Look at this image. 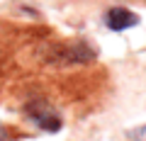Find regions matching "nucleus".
Here are the masks:
<instances>
[{
	"label": "nucleus",
	"mask_w": 146,
	"mask_h": 141,
	"mask_svg": "<svg viewBox=\"0 0 146 141\" xmlns=\"http://www.w3.org/2000/svg\"><path fill=\"white\" fill-rule=\"evenodd\" d=\"M129 141H146V126H136L129 131Z\"/></svg>",
	"instance_id": "7ed1b4c3"
},
{
	"label": "nucleus",
	"mask_w": 146,
	"mask_h": 141,
	"mask_svg": "<svg viewBox=\"0 0 146 141\" xmlns=\"http://www.w3.org/2000/svg\"><path fill=\"white\" fill-rule=\"evenodd\" d=\"M0 141H7V134H5V129L0 126Z\"/></svg>",
	"instance_id": "20e7f679"
},
{
	"label": "nucleus",
	"mask_w": 146,
	"mask_h": 141,
	"mask_svg": "<svg viewBox=\"0 0 146 141\" xmlns=\"http://www.w3.org/2000/svg\"><path fill=\"white\" fill-rule=\"evenodd\" d=\"M105 22H107V27L112 32H124V29H129V27L139 24V15H134V12L127 10V7H112V10L105 15Z\"/></svg>",
	"instance_id": "f03ea898"
},
{
	"label": "nucleus",
	"mask_w": 146,
	"mask_h": 141,
	"mask_svg": "<svg viewBox=\"0 0 146 141\" xmlns=\"http://www.w3.org/2000/svg\"><path fill=\"white\" fill-rule=\"evenodd\" d=\"M25 115L29 117L39 129L49 131V134H56V131L61 129V124H63L61 115L56 112V107L49 105L46 100H32V102H27L25 105Z\"/></svg>",
	"instance_id": "f257e3e1"
}]
</instances>
